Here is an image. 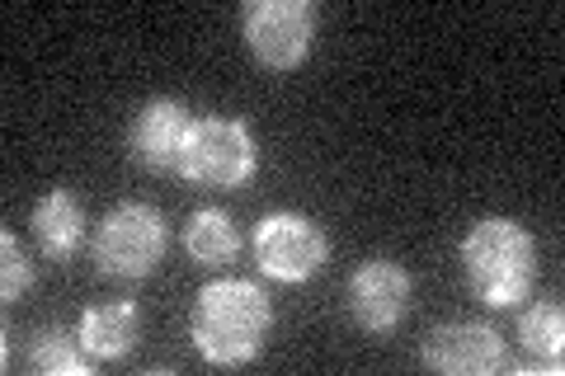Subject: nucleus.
<instances>
[{"instance_id": "f257e3e1", "label": "nucleus", "mask_w": 565, "mask_h": 376, "mask_svg": "<svg viewBox=\"0 0 565 376\" xmlns=\"http://www.w3.org/2000/svg\"><path fill=\"white\" fill-rule=\"evenodd\" d=\"M274 330V301L250 278H212L193 297L189 334L203 363L212 367H245L269 344Z\"/></svg>"}, {"instance_id": "f03ea898", "label": "nucleus", "mask_w": 565, "mask_h": 376, "mask_svg": "<svg viewBox=\"0 0 565 376\" xmlns=\"http://www.w3.org/2000/svg\"><path fill=\"white\" fill-rule=\"evenodd\" d=\"M462 273L467 288L490 311H514L537 282V240L514 217H481L462 236Z\"/></svg>"}, {"instance_id": "7ed1b4c3", "label": "nucleus", "mask_w": 565, "mask_h": 376, "mask_svg": "<svg viewBox=\"0 0 565 376\" xmlns=\"http://www.w3.org/2000/svg\"><path fill=\"white\" fill-rule=\"evenodd\" d=\"M166 245H170V226L161 217V207L118 203L95 226V268L118 282L151 278L156 264L166 259Z\"/></svg>"}, {"instance_id": "20e7f679", "label": "nucleus", "mask_w": 565, "mask_h": 376, "mask_svg": "<svg viewBox=\"0 0 565 376\" xmlns=\"http://www.w3.org/2000/svg\"><path fill=\"white\" fill-rule=\"evenodd\" d=\"M259 170V141L245 128L241 118H193L184 132V151H180V179L207 189H241L250 184Z\"/></svg>"}, {"instance_id": "39448f33", "label": "nucleus", "mask_w": 565, "mask_h": 376, "mask_svg": "<svg viewBox=\"0 0 565 376\" xmlns=\"http://www.w3.org/2000/svg\"><path fill=\"white\" fill-rule=\"evenodd\" d=\"M250 255L264 278L307 282L326 268L330 240H326L321 222H311L307 212H264L255 236H250Z\"/></svg>"}, {"instance_id": "423d86ee", "label": "nucleus", "mask_w": 565, "mask_h": 376, "mask_svg": "<svg viewBox=\"0 0 565 376\" xmlns=\"http://www.w3.org/2000/svg\"><path fill=\"white\" fill-rule=\"evenodd\" d=\"M241 33L259 66L297 71L311 57L316 10L307 0H255V6H245V14H241Z\"/></svg>"}, {"instance_id": "0eeeda50", "label": "nucleus", "mask_w": 565, "mask_h": 376, "mask_svg": "<svg viewBox=\"0 0 565 376\" xmlns=\"http://www.w3.org/2000/svg\"><path fill=\"white\" fill-rule=\"evenodd\" d=\"M419 363L444 376H500L514 367L504 334L481 320H448V325L429 330L419 344Z\"/></svg>"}, {"instance_id": "6e6552de", "label": "nucleus", "mask_w": 565, "mask_h": 376, "mask_svg": "<svg viewBox=\"0 0 565 376\" xmlns=\"http://www.w3.org/2000/svg\"><path fill=\"white\" fill-rule=\"evenodd\" d=\"M415 282L396 259H363L349 278V315L353 325L367 334H392L405 315H411Z\"/></svg>"}, {"instance_id": "1a4fd4ad", "label": "nucleus", "mask_w": 565, "mask_h": 376, "mask_svg": "<svg viewBox=\"0 0 565 376\" xmlns=\"http://www.w3.org/2000/svg\"><path fill=\"white\" fill-rule=\"evenodd\" d=\"M189 109L184 99L170 95H151L137 109L132 128H128V151L137 165H147L151 174H180V151H184V132H189Z\"/></svg>"}, {"instance_id": "9d476101", "label": "nucleus", "mask_w": 565, "mask_h": 376, "mask_svg": "<svg viewBox=\"0 0 565 376\" xmlns=\"http://www.w3.org/2000/svg\"><path fill=\"white\" fill-rule=\"evenodd\" d=\"M76 334H81V344L95 363H118V357H128L137 348V339H141L137 301H99V307L81 311Z\"/></svg>"}, {"instance_id": "9b49d317", "label": "nucleus", "mask_w": 565, "mask_h": 376, "mask_svg": "<svg viewBox=\"0 0 565 376\" xmlns=\"http://www.w3.org/2000/svg\"><path fill=\"white\" fill-rule=\"evenodd\" d=\"M33 236L47 259H71L85 240V207L71 189H52L33 203Z\"/></svg>"}, {"instance_id": "f8f14e48", "label": "nucleus", "mask_w": 565, "mask_h": 376, "mask_svg": "<svg viewBox=\"0 0 565 376\" xmlns=\"http://www.w3.org/2000/svg\"><path fill=\"white\" fill-rule=\"evenodd\" d=\"M184 249L193 264L222 268L241 255V230L222 207H199V212H189V222H184Z\"/></svg>"}, {"instance_id": "ddd939ff", "label": "nucleus", "mask_w": 565, "mask_h": 376, "mask_svg": "<svg viewBox=\"0 0 565 376\" xmlns=\"http://www.w3.org/2000/svg\"><path fill=\"white\" fill-rule=\"evenodd\" d=\"M519 344L542 372L561 376V353H565V311L561 301H537L519 315Z\"/></svg>"}, {"instance_id": "4468645a", "label": "nucleus", "mask_w": 565, "mask_h": 376, "mask_svg": "<svg viewBox=\"0 0 565 376\" xmlns=\"http://www.w3.org/2000/svg\"><path fill=\"white\" fill-rule=\"evenodd\" d=\"M29 367L43 376H85L95 367V357L85 353L81 334L57 325V330H39V339H33V348H29Z\"/></svg>"}, {"instance_id": "2eb2a0df", "label": "nucleus", "mask_w": 565, "mask_h": 376, "mask_svg": "<svg viewBox=\"0 0 565 376\" xmlns=\"http://www.w3.org/2000/svg\"><path fill=\"white\" fill-rule=\"evenodd\" d=\"M0 255H6V282H0V297H6V307H14V301L33 288V264H29L14 230H0Z\"/></svg>"}]
</instances>
